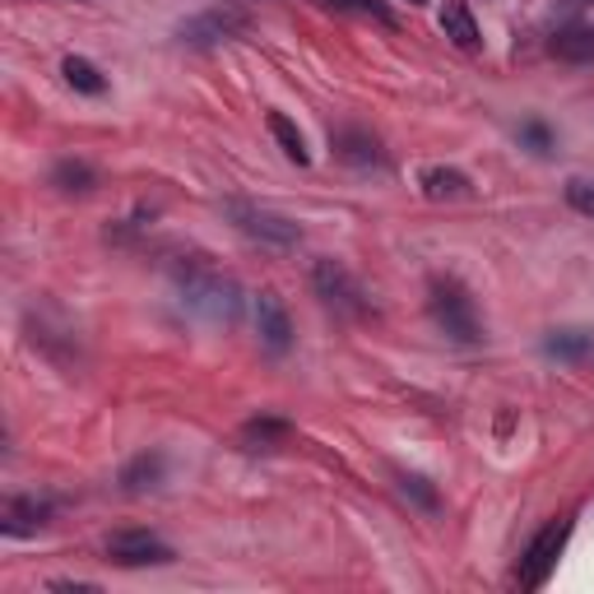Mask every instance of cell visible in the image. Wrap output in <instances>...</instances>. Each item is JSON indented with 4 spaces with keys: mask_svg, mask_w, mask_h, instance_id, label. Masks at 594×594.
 <instances>
[{
    "mask_svg": "<svg viewBox=\"0 0 594 594\" xmlns=\"http://www.w3.org/2000/svg\"><path fill=\"white\" fill-rule=\"evenodd\" d=\"M432 321L442 325L455 344H479L483 340V321L474 312V298L464 293V283L455 279H432V298H427Z\"/></svg>",
    "mask_w": 594,
    "mask_h": 594,
    "instance_id": "1",
    "label": "cell"
},
{
    "mask_svg": "<svg viewBox=\"0 0 594 594\" xmlns=\"http://www.w3.org/2000/svg\"><path fill=\"white\" fill-rule=\"evenodd\" d=\"M182 293L195 312H204L214 325H232L238 321V283L214 274V270H182Z\"/></svg>",
    "mask_w": 594,
    "mask_h": 594,
    "instance_id": "2",
    "label": "cell"
},
{
    "mask_svg": "<svg viewBox=\"0 0 594 594\" xmlns=\"http://www.w3.org/2000/svg\"><path fill=\"white\" fill-rule=\"evenodd\" d=\"M312 289H316V298H321L325 306H334L340 316H368V312H372V302H368V293H363V283H358V279L349 274L344 261H316V270H312Z\"/></svg>",
    "mask_w": 594,
    "mask_h": 594,
    "instance_id": "3",
    "label": "cell"
},
{
    "mask_svg": "<svg viewBox=\"0 0 594 594\" xmlns=\"http://www.w3.org/2000/svg\"><path fill=\"white\" fill-rule=\"evenodd\" d=\"M566 538H572V515H562V521L544 525V530L530 538V548L521 557V585L525 590H538V585L553 576V566H557V557L566 548Z\"/></svg>",
    "mask_w": 594,
    "mask_h": 594,
    "instance_id": "4",
    "label": "cell"
},
{
    "mask_svg": "<svg viewBox=\"0 0 594 594\" xmlns=\"http://www.w3.org/2000/svg\"><path fill=\"white\" fill-rule=\"evenodd\" d=\"M228 214L232 223H238L251 242H261V246H274V251H289L302 242V228L293 219H283L274 210H255V204H242V200H232L228 204Z\"/></svg>",
    "mask_w": 594,
    "mask_h": 594,
    "instance_id": "5",
    "label": "cell"
},
{
    "mask_svg": "<svg viewBox=\"0 0 594 594\" xmlns=\"http://www.w3.org/2000/svg\"><path fill=\"white\" fill-rule=\"evenodd\" d=\"M108 562H117V566H168L172 548L149 530H117L108 538Z\"/></svg>",
    "mask_w": 594,
    "mask_h": 594,
    "instance_id": "6",
    "label": "cell"
},
{
    "mask_svg": "<svg viewBox=\"0 0 594 594\" xmlns=\"http://www.w3.org/2000/svg\"><path fill=\"white\" fill-rule=\"evenodd\" d=\"M51 515H57V502L51 497H38V493H23V497H6L0 506V530L6 534H38Z\"/></svg>",
    "mask_w": 594,
    "mask_h": 594,
    "instance_id": "7",
    "label": "cell"
},
{
    "mask_svg": "<svg viewBox=\"0 0 594 594\" xmlns=\"http://www.w3.org/2000/svg\"><path fill=\"white\" fill-rule=\"evenodd\" d=\"M255 334L270 353H289L293 349V316L274 293H261L255 298Z\"/></svg>",
    "mask_w": 594,
    "mask_h": 594,
    "instance_id": "8",
    "label": "cell"
},
{
    "mask_svg": "<svg viewBox=\"0 0 594 594\" xmlns=\"http://www.w3.org/2000/svg\"><path fill=\"white\" fill-rule=\"evenodd\" d=\"M163 479H168V455L163 451H144L121 470V493H131V497L153 493V487H163Z\"/></svg>",
    "mask_w": 594,
    "mask_h": 594,
    "instance_id": "9",
    "label": "cell"
},
{
    "mask_svg": "<svg viewBox=\"0 0 594 594\" xmlns=\"http://www.w3.org/2000/svg\"><path fill=\"white\" fill-rule=\"evenodd\" d=\"M238 29H242V14L210 10V14H200V19H187V23H182V42H191V47H214V42L232 38Z\"/></svg>",
    "mask_w": 594,
    "mask_h": 594,
    "instance_id": "10",
    "label": "cell"
},
{
    "mask_svg": "<svg viewBox=\"0 0 594 594\" xmlns=\"http://www.w3.org/2000/svg\"><path fill=\"white\" fill-rule=\"evenodd\" d=\"M334 153H340L344 163H358V168H372V163H385V153H381V144H376V135H368V131H334Z\"/></svg>",
    "mask_w": 594,
    "mask_h": 594,
    "instance_id": "11",
    "label": "cell"
},
{
    "mask_svg": "<svg viewBox=\"0 0 594 594\" xmlns=\"http://www.w3.org/2000/svg\"><path fill=\"white\" fill-rule=\"evenodd\" d=\"M419 187L427 200H460V195H470V177L460 168H423Z\"/></svg>",
    "mask_w": 594,
    "mask_h": 594,
    "instance_id": "12",
    "label": "cell"
},
{
    "mask_svg": "<svg viewBox=\"0 0 594 594\" xmlns=\"http://www.w3.org/2000/svg\"><path fill=\"white\" fill-rule=\"evenodd\" d=\"M544 353L562 358V363H585V358H594V334L590 330H553L544 340Z\"/></svg>",
    "mask_w": 594,
    "mask_h": 594,
    "instance_id": "13",
    "label": "cell"
},
{
    "mask_svg": "<svg viewBox=\"0 0 594 594\" xmlns=\"http://www.w3.org/2000/svg\"><path fill=\"white\" fill-rule=\"evenodd\" d=\"M442 33L460 47V51H474L483 38H479V23H474V14H470V6L464 0H451V6L442 10Z\"/></svg>",
    "mask_w": 594,
    "mask_h": 594,
    "instance_id": "14",
    "label": "cell"
},
{
    "mask_svg": "<svg viewBox=\"0 0 594 594\" xmlns=\"http://www.w3.org/2000/svg\"><path fill=\"white\" fill-rule=\"evenodd\" d=\"M265 121H270V135L279 140V149L289 153V159H293L298 168H306V163H312V153H306V140H302V131H298V125H293L289 117H283V112H270Z\"/></svg>",
    "mask_w": 594,
    "mask_h": 594,
    "instance_id": "15",
    "label": "cell"
},
{
    "mask_svg": "<svg viewBox=\"0 0 594 594\" xmlns=\"http://www.w3.org/2000/svg\"><path fill=\"white\" fill-rule=\"evenodd\" d=\"M548 51L557 61H594V29H562Z\"/></svg>",
    "mask_w": 594,
    "mask_h": 594,
    "instance_id": "16",
    "label": "cell"
},
{
    "mask_svg": "<svg viewBox=\"0 0 594 594\" xmlns=\"http://www.w3.org/2000/svg\"><path fill=\"white\" fill-rule=\"evenodd\" d=\"M51 187H61V191H93L98 187V172L89 168V163H80V159H61L57 168H51Z\"/></svg>",
    "mask_w": 594,
    "mask_h": 594,
    "instance_id": "17",
    "label": "cell"
},
{
    "mask_svg": "<svg viewBox=\"0 0 594 594\" xmlns=\"http://www.w3.org/2000/svg\"><path fill=\"white\" fill-rule=\"evenodd\" d=\"M61 74H66V84H70V89H80V93H102V89H108L102 70H98L93 61H84V57H66Z\"/></svg>",
    "mask_w": 594,
    "mask_h": 594,
    "instance_id": "18",
    "label": "cell"
},
{
    "mask_svg": "<svg viewBox=\"0 0 594 594\" xmlns=\"http://www.w3.org/2000/svg\"><path fill=\"white\" fill-rule=\"evenodd\" d=\"M289 423H283V419H251L246 427H242V436H246V442L255 446V451H270V446H279V442H289Z\"/></svg>",
    "mask_w": 594,
    "mask_h": 594,
    "instance_id": "19",
    "label": "cell"
},
{
    "mask_svg": "<svg viewBox=\"0 0 594 594\" xmlns=\"http://www.w3.org/2000/svg\"><path fill=\"white\" fill-rule=\"evenodd\" d=\"M330 10H353V14H368L376 23H385V29H395V14L391 6H381V0H325Z\"/></svg>",
    "mask_w": 594,
    "mask_h": 594,
    "instance_id": "20",
    "label": "cell"
},
{
    "mask_svg": "<svg viewBox=\"0 0 594 594\" xmlns=\"http://www.w3.org/2000/svg\"><path fill=\"white\" fill-rule=\"evenodd\" d=\"M566 204H572L576 214H590L594 219V182H585V177H572V182H566Z\"/></svg>",
    "mask_w": 594,
    "mask_h": 594,
    "instance_id": "21",
    "label": "cell"
},
{
    "mask_svg": "<svg viewBox=\"0 0 594 594\" xmlns=\"http://www.w3.org/2000/svg\"><path fill=\"white\" fill-rule=\"evenodd\" d=\"M400 487H404V497H413L423 511H436V487L427 483V479H419V474H404L400 479Z\"/></svg>",
    "mask_w": 594,
    "mask_h": 594,
    "instance_id": "22",
    "label": "cell"
},
{
    "mask_svg": "<svg viewBox=\"0 0 594 594\" xmlns=\"http://www.w3.org/2000/svg\"><path fill=\"white\" fill-rule=\"evenodd\" d=\"M521 135H525V144H530L534 153H548V144H553V135H548V125H544V121H530Z\"/></svg>",
    "mask_w": 594,
    "mask_h": 594,
    "instance_id": "23",
    "label": "cell"
},
{
    "mask_svg": "<svg viewBox=\"0 0 594 594\" xmlns=\"http://www.w3.org/2000/svg\"><path fill=\"white\" fill-rule=\"evenodd\" d=\"M51 590H74V594H89V590H98V585H89V581H51Z\"/></svg>",
    "mask_w": 594,
    "mask_h": 594,
    "instance_id": "24",
    "label": "cell"
},
{
    "mask_svg": "<svg viewBox=\"0 0 594 594\" xmlns=\"http://www.w3.org/2000/svg\"><path fill=\"white\" fill-rule=\"evenodd\" d=\"M409 6H427V0H409Z\"/></svg>",
    "mask_w": 594,
    "mask_h": 594,
    "instance_id": "25",
    "label": "cell"
}]
</instances>
